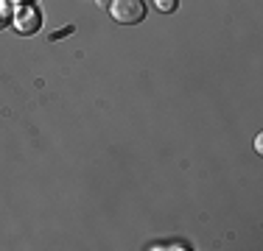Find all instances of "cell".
Returning <instances> with one entry per match:
<instances>
[{
    "label": "cell",
    "instance_id": "cell-4",
    "mask_svg": "<svg viewBox=\"0 0 263 251\" xmlns=\"http://www.w3.org/2000/svg\"><path fill=\"white\" fill-rule=\"evenodd\" d=\"M154 6H157V11H162V14H171L177 9V0H154Z\"/></svg>",
    "mask_w": 263,
    "mask_h": 251
},
{
    "label": "cell",
    "instance_id": "cell-7",
    "mask_svg": "<svg viewBox=\"0 0 263 251\" xmlns=\"http://www.w3.org/2000/svg\"><path fill=\"white\" fill-rule=\"evenodd\" d=\"M17 3H31V0H17Z\"/></svg>",
    "mask_w": 263,
    "mask_h": 251
},
{
    "label": "cell",
    "instance_id": "cell-5",
    "mask_svg": "<svg viewBox=\"0 0 263 251\" xmlns=\"http://www.w3.org/2000/svg\"><path fill=\"white\" fill-rule=\"evenodd\" d=\"M255 151H258V154H263V137H260V134L255 137Z\"/></svg>",
    "mask_w": 263,
    "mask_h": 251
},
{
    "label": "cell",
    "instance_id": "cell-3",
    "mask_svg": "<svg viewBox=\"0 0 263 251\" xmlns=\"http://www.w3.org/2000/svg\"><path fill=\"white\" fill-rule=\"evenodd\" d=\"M11 17H14V9H11V0H0V28H6V25L11 23Z\"/></svg>",
    "mask_w": 263,
    "mask_h": 251
},
{
    "label": "cell",
    "instance_id": "cell-1",
    "mask_svg": "<svg viewBox=\"0 0 263 251\" xmlns=\"http://www.w3.org/2000/svg\"><path fill=\"white\" fill-rule=\"evenodd\" d=\"M106 9H109L112 20L121 23V25H135V23H140L143 17H146L143 0H112Z\"/></svg>",
    "mask_w": 263,
    "mask_h": 251
},
{
    "label": "cell",
    "instance_id": "cell-2",
    "mask_svg": "<svg viewBox=\"0 0 263 251\" xmlns=\"http://www.w3.org/2000/svg\"><path fill=\"white\" fill-rule=\"evenodd\" d=\"M11 25H14V31H17V34H23V36L36 34V31H40V25H42V14H40V11H36L31 3H20V6L14 9Z\"/></svg>",
    "mask_w": 263,
    "mask_h": 251
},
{
    "label": "cell",
    "instance_id": "cell-6",
    "mask_svg": "<svg viewBox=\"0 0 263 251\" xmlns=\"http://www.w3.org/2000/svg\"><path fill=\"white\" fill-rule=\"evenodd\" d=\"M67 34H73V28H62V31H56L53 39H59V36H67Z\"/></svg>",
    "mask_w": 263,
    "mask_h": 251
}]
</instances>
